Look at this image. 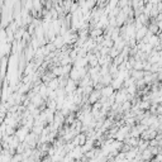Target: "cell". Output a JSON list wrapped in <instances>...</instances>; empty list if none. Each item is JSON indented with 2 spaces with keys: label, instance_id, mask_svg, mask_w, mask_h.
I'll use <instances>...</instances> for the list:
<instances>
[{
  "label": "cell",
  "instance_id": "6da1fadb",
  "mask_svg": "<svg viewBox=\"0 0 162 162\" xmlns=\"http://www.w3.org/2000/svg\"><path fill=\"white\" fill-rule=\"evenodd\" d=\"M155 158V156L152 155V152L147 148V150H144L143 152H142V160H143L144 162H147V161H152Z\"/></svg>",
  "mask_w": 162,
  "mask_h": 162
}]
</instances>
